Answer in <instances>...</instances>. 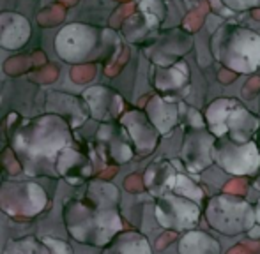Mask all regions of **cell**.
I'll return each mask as SVG.
<instances>
[{
  "instance_id": "cell-1",
  "label": "cell",
  "mask_w": 260,
  "mask_h": 254,
  "mask_svg": "<svg viewBox=\"0 0 260 254\" xmlns=\"http://www.w3.org/2000/svg\"><path fill=\"white\" fill-rule=\"evenodd\" d=\"M62 223L75 242L106 247L120 231V191L108 180H89L82 198L68 199L62 206Z\"/></svg>"
},
{
  "instance_id": "cell-2",
  "label": "cell",
  "mask_w": 260,
  "mask_h": 254,
  "mask_svg": "<svg viewBox=\"0 0 260 254\" xmlns=\"http://www.w3.org/2000/svg\"><path fill=\"white\" fill-rule=\"evenodd\" d=\"M73 133L75 131L64 118L43 113L39 117L21 118L20 124L11 127L9 147L25 175L32 179H58L55 170L57 157L62 150L76 143Z\"/></svg>"
},
{
  "instance_id": "cell-3",
  "label": "cell",
  "mask_w": 260,
  "mask_h": 254,
  "mask_svg": "<svg viewBox=\"0 0 260 254\" xmlns=\"http://www.w3.org/2000/svg\"><path fill=\"white\" fill-rule=\"evenodd\" d=\"M55 52L66 64L105 62L112 59L120 46V37L112 28L89 23H68L55 35Z\"/></svg>"
},
{
  "instance_id": "cell-4",
  "label": "cell",
  "mask_w": 260,
  "mask_h": 254,
  "mask_svg": "<svg viewBox=\"0 0 260 254\" xmlns=\"http://www.w3.org/2000/svg\"><path fill=\"white\" fill-rule=\"evenodd\" d=\"M211 52L236 74H253L260 67V35L237 23H225L212 34Z\"/></svg>"
},
{
  "instance_id": "cell-5",
  "label": "cell",
  "mask_w": 260,
  "mask_h": 254,
  "mask_svg": "<svg viewBox=\"0 0 260 254\" xmlns=\"http://www.w3.org/2000/svg\"><path fill=\"white\" fill-rule=\"evenodd\" d=\"M204 117L207 129L216 138H229L237 143L257 140L260 118L236 97L214 99L207 106Z\"/></svg>"
},
{
  "instance_id": "cell-6",
  "label": "cell",
  "mask_w": 260,
  "mask_h": 254,
  "mask_svg": "<svg viewBox=\"0 0 260 254\" xmlns=\"http://www.w3.org/2000/svg\"><path fill=\"white\" fill-rule=\"evenodd\" d=\"M204 219L211 230L225 237L250 233L257 224L255 205H251L244 196L234 192H221L209 198L204 205Z\"/></svg>"
},
{
  "instance_id": "cell-7",
  "label": "cell",
  "mask_w": 260,
  "mask_h": 254,
  "mask_svg": "<svg viewBox=\"0 0 260 254\" xmlns=\"http://www.w3.org/2000/svg\"><path fill=\"white\" fill-rule=\"evenodd\" d=\"M48 194L36 180H4L0 186V212L16 221H30L48 206Z\"/></svg>"
},
{
  "instance_id": "cell-8",
  "label": "cell",
  "mask_w": 260,
  "mask_h": 254,
  "mask_svg": "<svg viewBox=\"0 0 260 254\" xmlns=\"http://www.w3.org/2000/svg\"><path fill=\"white\" fill-rule=\"evenodd\" d=\"M214 164L232 177H251L260 172V147L257 140L237 143L229 138H216L212 150Z\"/></svg>"
},
{
  "instance_id": "cell-9",
  "label": "cell",
  "mask_w": 260,
  "mask_h": 254,
  "mask_svg": "<svg viewBox=\"0 0 260 254\" xmlns=\"http://www.w3.org/2000/svg\"><path fill=\"white\" fill-rule=\"evenodd\" d=\"M204 216L202 205L179 194H165L156 198L154 217L163 230L174 233H188L197 230Z\"/></svg>"
},
{
  "instance_id": "cell-10",
  "label": "cell",
  "mask_w": 260,
  "mask_h": 254,
  "mask_svg": "<svg viewBox=\"0 0 260 254\" xmlns=\"http://www.w3.org/2000/svg\"><path fill=\"white\" fill-rule=\"evenodd\" d=\"M214 141L216 136L207 127H186L181 147V159L186 172L197 175L214 166Z\"/></svg>"
},
{
  "instance_id": "cell-11",
  "label": "cell",
  "mask_w": 260,
  "mask_h": 254,
  "mask_svg": "<svg viewBox=\"0 0 260 254\" xmlns=\"http://www.w3.org/2000/svg\"><path fill=\"white\" fill-rule=\"evenodd\" d=\"M191 45V35L182 32L181 28H172L157 34L156 39L144 46V52L147 59L157 67H168L181 62L182 57L189 52Z\"/></svg>"
},
{
  "instance_id": "cell-12",
  "label": "cell",
  "mask_w": 260,
  "mask_h": 254,
  "mask_svg": "<svg viewBox=\"0 0 260 254\" xmlns=\"http://www.w3.org/2000/svg\"><path fill=\"white\" fill-rule=\"evenodd\" d=\"M82 97L89 108L90 118H94L100 124L119 122L120 117L127 111L122 96L112 87L92 85L83 90Z\"/></svg>"
},
{
  "instance_id": "cell-13",
  "label": "cell",
  "mask_w": 260,
  "mask_h": 254,
  "mask_svg": "<svg viewBox=\"0 0 260 254\" xmlns=\"http://www.w3.org/2000/svg\"><path fill=\"white\" fill-rule=\"evenodd\" d=\"M96 147L101 155H105L106 161L120 166L129 162L135 157V147L129 140V134L126 133L119 122L101 124L96 131Z\"/></svg>"
},
{
  "instance_id": "cell-14",
  "label": "cell",
  "mask_w": 260,
  "mask_h": 254,
  "mask_svg": "<svg viewBox=\"0 0 260 254\" xmlns=\"http://www.w3.org/2000/svg\"><path fill=\"white\" fill-rule=\"evenodd\" d=\"M119 124L129 134V140L135 147V154L138 157H147L157 148L161 134L149 120L144 110H127L120 117Z\"/></svg>"
},
{
  "instance_id": "cell-15",
  "label": "cell",
  "mask_w": 260,
  "mask_h": 254,
  "mask_svg": "<svg viewBox=\"0 0 260 254\" xmlns=\"http://www.w3.org/2000/svg\"><path fill=\"white\" fill-rule=\"evenodd\" d=\"M45 113H53L64 118L73 131L78 129L90 118L89 108L82 96L62 92V90H50L46 94Z\"/></svg>"
},
{
  "instance_id": "cell-16",
  "label": "cell",
  "mask_w": 260,
  "mask_h": 254,
  "mask_svg": "<svg viewBox=\"0 0 260 254\" xmlns=\"http://www.w3.org/2000/svg\"><path fill=\"white\" fill-rule=\"evenodd\" d=\"M55 170H57L58 179L68 182L69 186L78 187L82 184L92 180L94 162L85 152L76 147V143H73L71 147L60 152V155L57 157Z\"/></svg>"
},
{
  "instance_id": "cell-17",
  "label": "cell",
  "mask_w": 260,
  "mask_h": 254,
  "mask_svg": "<svg viewBox=\"0 0 260 254\" xmlns=\"http://www.w3.org/2000/svg\"><path fill=\"white\" fill-rule=\"evenodd\" d=\"M152 85L159 92V96L181 103V97L189 90V67L184 60L168 65V67L152 69Z\"/></svg>"
},
{
  "instance_id": "cell-18",
  "label": "cell",
  "mask_w": 260,
  "mask_h": 254,
  "mask_svg": "<svg viewBox=\"0 0 260 254\" xmlns=\"http://www.w3.org/2000/svg\"><path fill=\"white\" fill-rule=\"evenodd\" d=\"M32 37L30 21L20 13L2 11L0 13V48L16 52L28 45Z\"/></svg>"
},
{
  "instance_id": "cell-19",
  "label": "cell",
  "mask_w": 260,
  "mask_h": 254,
  "mask_svg": "<svg viewBox=\"0 0 260 254\" xmlns=\"http://www.w3.org/2000/svg\"><path fill=\"white\" fill-rule=\"evenodd\" d=\"M179 175V166L174 161L159 159L152 162L144 173V187L152 198H161L165 194H172L175 180Z\"/></svg>"
},
{
  "instance_id": "cell-20",
  "label": "cell",
  "mask_w": 260,
  "mask_h": 254,
  "mask_svg": "<svg viewBox=\"0 0 260 254\" xmlns=\"http://www.w3.org/2000/svg\"><path fill=\"white\" fill-rule=\"evenodd\" d=\"M145 113L149 120L157 129L161 136H167L174 131V127L181 120V111H179V103L172 99H167L163 96H152L145 104Z\"/></svg>"
},
{
  "instance_id": "cell-21",
  "label": "cell",
  "mask_w": 260,
  "mask_h": 254,
  "mask_svg": "<svg viewBox=\"0 0 260 254\" xmlns=\"http://www.w3.org/2000/svg\"><path fill=\"white\" fill-rule=\"evenodd\" d=\"M101 254H152V247L144 233L124 230L106 247H103Z\"/></svg>"
},
{
  "instance_id": "cell-22",
  "label": "cell",
  "mask_w": 260,
  "mask_h": 254,
  "mask_svg": "<svg viewBox=\"0 0 260 254\" xmlns=\"http://www.w3.org/2000/svg\"><path fill=\"white\" fill-rule=\"evenodd\" d=\"M179 254H221V245L214 237L202 230L182 233L179 240Z\"/></svg>"
},
{
  "instance_id": "cell-23",
  "label": "cell",
  "mask_w": 260,
  "mask_h": 254,
  "mask_svg": "<svg viewBox=\"0 0 260 254\" xmlns=\"http://www.w3.org/2000/svg\"><path fill=\"white\" fill-rule=\"evenodd\" d=\"M157 28L144 14L138 11V13L131 14L122 25V35L127 43L131 45H149V37H151L152 32H156Z\"/></svg>"
},
{
  "instance_id": "cell-24",
  "label": "cell",
  "mask_w": 260,
  "mask_h": 254,
  "mask_svg": "<svg viewBox=\"0 0 260 254\" xmlns=\"http://www.w3.org/2000/svg\"><path fill=\"white\" fill-rule=\"evenodd\" d=\"M2 254H50V249L43 242V238L38 237H20L7 240Z\"/></svg>"
},
{
  "instance_id": "cell-25",
  "label": "cell",
  "mask_w": 260,
  "mask_h": 254,
  "mask_svg": "<svg viewBox=\"0 0 260 254\" xmlns=\"http://www.w3.org/2000/svg\"><path fill=\"white\" fill-rule=\"evenodd\" d=\"M138 11L154 25L156 28H159V25L163 23V20L167 18V6L163 0H142L138 4Z\"/></svg>"
},
{
  "instance_id": "cell-26",
  "label": "cell",
  "mask_w": 260,
  "mask_h": 254,
  "mask_svg": "<svg viewBox=\"0 0 260 254\" xmlns=\"http://www.w3.org/2000/svg\"><path fill=\"white\" fill-rule=\"evenodd\" d=\"M43 242L50 249V254H75L73 247L66 240L57 237H43Z\"/></svg>"
},
{
  "instance_id": "cell-27",
  "label": "cell",
  "mask_w": 260,
  "mask_h": 254,
  "mask_svg": "<svg viewBox=\"0 0 260 254\" xmlns=\"http://www.w3.org/2000/svg\"><path fill=\"white\" fill-rule=\"evenodd\" d=\"M221 2L232 11H248L260 7V0H221Z\"/></svg>"
},
{
  "instance_id": "cell-28",
  "label": "cell",
  "mask_w": 260,
  "mask_h": 254,
  "mask_svg": "<svg viewBox=\"0 0 260 254\" xmlns=\"http://www.w3.org/2000/svg\"><path fill=\"white\" fill-rule=\"evenodd\" d=\"M248 235H250L251 238H260V226H258V224H255V226L251 228L250 233H248Z\"/></svg>"
},
{
  "instance_id": "cell-29",
  "label": "cell",
  "mask_w": 260,
  "mask_h": 254,
  "mask_svg": "<svg viewBox=\"0 0 260 254\" xmlns=\"http://www.w3.org/2000/svg\"><path fill=\"white\" fill-rule=\"evenodd\" d=\"M255 216H257V224L260 226V198L257 199V203H255Z\"/></svg>"
},
{
  "instance_id": "cell-30",
  "label": "cell",
  "mask_w": 260,
  "mask_h": 254,
  "mask_svg": "<svg viewBox=\"0 0 260 254\" xmlns=\"http://www.w3.org/2000/svg\"><path fill=\"white\" fill-rule=\"evenodd\" d=\"M253 187H255V189H258V191H260V172L257 173V177L253 179Z\"/></svg>"
},
{
  "instance_id": "cell-31",
  "label": "cell",
  "mask_w": 260,
  "mask_h": 254,
  "mask_svg": "<svg viewBox=\"0 0 260 254\" xmlns=\"http://www.w3.org/2000/svg\"><path fill=\"white\" fill-rule=\"evenodd\" d=\"M2 182H4V179H2V173H0V186H2Z\"/></svg>"
}]
</instances>
